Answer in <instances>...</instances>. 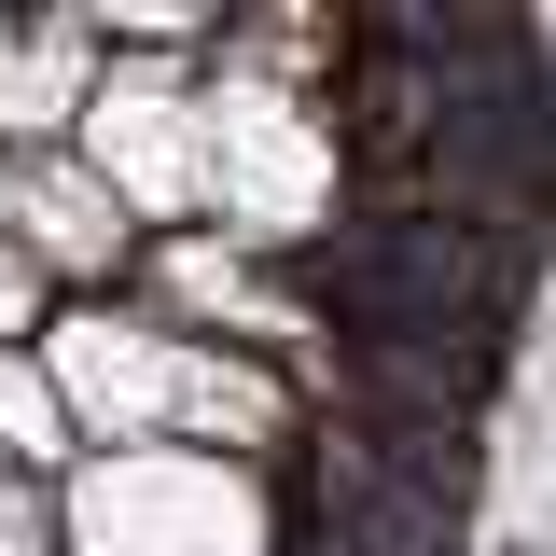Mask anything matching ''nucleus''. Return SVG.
<instances>
[{"label": "nucleus", "mask_w": 556, "mask_h": 556, "mask_svg": "<svg viewBox=\"0 0 556 556\" xmlns=\"http://www.w3.org/2000/svg\"><path fill=\"white\" fill-rule=\"evenodd\" d=\"M195 139H208V195L195 223L237 237L251 265H334V208H348V112L306 84H265L223 42L195 56Z\"/></svg>", "instance_id": "f257e3e1"}, {"label": "nucleus", "mask_w": 556, "mask_h": 556, "mask_svg": "<svg viewBox=\"0 0 556 556\" xmlns=\"http://www.w3.org/2000/svg\"><path fill=\"white\" fill-rule=\"evenodd\" d=\"M56 543L70 556H278V473L195 459V445H126V459H84L56 486Z\"/></svg>", "instance_id": "f03ea898"}, {"label": "nucleus", "mask_w": 556, "mask_h": 556, "mask_svg": "<svg viewBox=\"0 0 556 556\" xmlns=\"http://www.w3.org/2000/svg\"><path fill=\"white\" fill-rule=\"evenodd\" d=\"M181 348L195 334H167L139 292H70L28 362L56 376L70 445H84V459H126V445H167V417H181Z\"/></svg>", "instance_id": "7ed1b4c3"}, {"label": "nucleus", "mask_w": 556, "mask_h": 556, "mask_svg": "<svg viewBox=\"0 0 556 556\" xmlns=\"http://www.w3.org/2000/svg\"><path fill=\"white\" fill-rule=\"evenodd\" d=\"M0 237L56 278V306L70 292H126V265H139V223L112 208V181L84 153H0Z\"/></svg>", "instance_id": "20e7f679"}, {"label": "nucleus", "mask_w": 556, "mask_h": 556, "mask_svg": "<svg viewBox=\"0 0 556 556\" xmlns=\"http://www.w3.org/2000/svg\"><path fill=\"white\" fill-rule=\"evenodd\" d=\"M98 84V14H0V153H70Z\"/></svg>", "instance_id": "39448f33"}, {"label": "nucleus", "mask_w": 556, "mask_h": 556, "mask_svg": "<svg viewBox=\"0 0 556 556\" xmlns=\"http://www.w3.org/2000/svg\"><path fill=\"white\" fill-rule=\"evenodd\" d=\"M0 459L28 486H70L84 473V445H70V404H56V376L28 362V348H0Z\"/></svg>", "instance_id": "423d86ee"}, {"label": "nucleus", "mask_w": 556, "mask_h": 556, "mask_svg": "<svg viewBox=\"0 0 556 556\" xmlns=\"http://www.w3.org/2000/svg\"><path fill=\"white\" fill-rule=\"evenodd\" d=\"M0 556H70L56 543V486H28L14 459H0Z\"/></svg>", "instance_id": "0eeeda50"}]
</instances>
